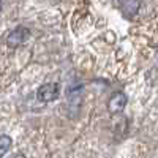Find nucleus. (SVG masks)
<instances>
[{"mask_svg":"<svg viewBox=\"0 0 158 158\" xmlns=\"http://www.w3.org/2000/svg\"><path fill=\"white\" fill-rule=\"evenodd\" d=\"M60 95V85L57 82H46L43 85H40L36 92V98L43 103H51L57 100Z\"/></svg>","mask_w":158,"mask_h":158,"instance_id":"f03ea898","label":"nucleus"},{"mask_svg":"<svg viewBox=\"0 0 158 158\" xmlns=\"http://www.w3.org/2000/svg\"><path fill=\"white\" fill-rule=\"evenodd\" d=\"M127 103H128V97L123 92H115L108 100V111L111 114H120V112H123Z\"/></svg>","mask_w":158,"mask_h":158,"instance_id":"7ed1b4c3","label":"nucleus"},{"mask_svg":"<svg viewBox=\"0 0 158 158\" xmlns=\"http://www.w3.org/2000/svg\"><path fill=\"white\" fill-rule=\"evenodd\" d=\"M0 11H2V0H0Z\"/></svg>","mask_w":158,"mask_h":158,"instance_id":"423d86ee","label":"nucleus"},{"mask_svg":"<svg viewBox=\"0 0 158 158\" xmlns=\"http://www.w3.org/2000/svg\"><path fill=\"white\" fill-rule=\"evenodd\" d=\"M30 35V30L27 27H24V25H18L15 30H11L6 36V46L10 49H16L19 46H22L25 41H27V38Z\"/></svg>","mask_w":158,"mask_h":158,"instance_id":"f257e3e1","label":"nucleus"},{"mask_svg":"<svg viewBox=\"0 0 158 158\" xmlns=\"http://www.w3.org/2000/svg\"><path fill=\"white\" fill-rule=\"evenodd\" d=\"M117 2H118V3H120V0H117Z\"/></svg>","mask_w":158,"mask_h":158,"instance_id":"0eeeda50","label":"nucleus"},{"mask_svg":"<svg viewBox=\"0 0 158 158\" xmlns=\"http://www.w3.org/2000/svg\"><path fill=\"white\" fill-rule=\"evenodd\" d=\"M11 146H13V139L8 135H2V136H0V158L6 155V152L11 149Z\"/></svg>","mask_w":158,"mask_h":158,"instance_id":"39448f33","label":"nucleus"},{"mask_svg":"<svg viewBox=\"0 0 158 158\" xmlns=\"http://www.w3.org/2000/svg\"><path fill=\"white\" fill-rule=\"evenodd\" d=\"M120 6H122V11L125 13V16L133 18L139 11L141 0H120Z\"/></svg>","mask_w":158,"mask_h":158,"instance_id":"20e7f679","label":"nucleus"}]
</instances>
